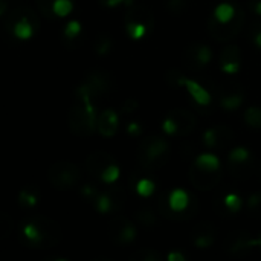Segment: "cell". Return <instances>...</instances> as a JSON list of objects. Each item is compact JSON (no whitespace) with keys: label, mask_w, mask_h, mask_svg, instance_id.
<instances>
[{"label":"cell","mask_w":261,"mask_h":261,"mask_svg":"<svg viewBox=\"0 0 261 261\" xmlns=\"http://www.w3.org/2000/svg\"><path fill=\"white\" fill-rule=\"evenodd\" d=\"M17 239L21 246L28 249H50L61 240L60 225L41 214H31L24 217L17 231Z\"/></svg>","instance_id":"cell-1"},{"label":"cell","mask_w":261,"mask_h":261,"mask_svg":"<svg viewBox=\"0 0 261 261\" xmlns=\"http://www.w3.org/2000/svg\"><path fill=\"white\" fill-rule=\"evenodd\" d=\"M92 99L93 98L90 96L89 90L83 84H80L75 89L72 104L67 113V124H69V130L80 138L90 136L96 130L98 118Z\"/></svg>","instance_id":"cell-2"},{"label":"cell","mask_w":261,"mask_h":261,"mask_svg":"<svg viewBox=\"0 0 261 261\" xmlns=\"http://www.w3.org/2000/svg\"><path fill=\"white\" fill-rule=\"evenodd\" d=\"M245 24V11L239 5L222 3L219 5L208 20L210 35L216 41H231L236 38Z\"/></svg>","instance_id":"cell-3"},{"label":"cell","mask_w":261,"mask_h":261,"mask_svg":"<svg viewBox=\"0 0 261 261\" xmlns=\"http://www.w3.org/2000/svg\"><path fill=\"white\" fill-rule=\"evenodd\" d=\"M158 211L167 220H191L199 213V200L184 188L162 191L158 197Z\"/></svg>","instance_id":"cell-4"},{"label":"cell","mask_w":261,"mask_h":261,"mask_svg":"<svg viewBox=\"0 0 261 261\" xmlns=\"http://www.w3.org/2000/svg\"><path fill=\"white\" fill-rule=\"evenodd\" d=\"M188 177L196 190L206 191L216 188L223 177L220 159L213 153L199 154L188 170Z\"/></svg>","instance_id":"cell-5"},{"label":"cell","mask_w":261,"mask_h":261,"mask_svg":"<svg viewBox=\"0 0 261 261\" xmlns=\"http://www.w3.org/2000/svg\"><path fill=\"white\" fill-rule=\"evenodd\" d=\"M2 20L6 32L15 40L21 41L32 38L40 28V20L37 14L26 5H15L9 8Z\"/></svg>","instance_id":"cell-6"},{"label":"cell","mask_w":261,"mask_h":261,"mask_svg":"<svg viewBox=\"0 0 261 261\" xmlns=\"http://www.w3.org/2000/svg\"><path fill=\"white\" fill-rule=\"evenodd\" d=\"M171 156V147L167 139L159 135L144 138L136 148L138 164L147 171H158L164 168Z\"/></svg>","instance_id":"cell-7"},{"label":"cell","mask_w":261,"mask_h":261,"mask_svg":"<svg viewBox=\"0 0 261 261\" xmlns=\"http://www.w3.org/2000/svg\"><path fill=\"white\" fill-rule=\"evenodd\" d=\"M124 26L133 41H142L154 29V14L142 3H132L124 14Z\"/></svg>","instance_id":"cell-8"},{"label":"cell","mask_w":261,"mask_h":261,"mask_svg":"<svg viewBox=\"0 0 261 261\" xmlns=\"http://www.w3.org/2000/svg\"><path fill=\"white\" fill-rule=\"evenodd\" d=\"M86 171L95 180L102 184H115L121 174L116 159L106 151H93L86 158Z\"/></svg>","instance_id":"cell-9"},{"label":"cell","mask_w":261,"mask_h":261,"mask_svg":"<svg viewBox=\"0 0 261 261\" xmlns=\"http://www.w3.org/2000/svg\"><path fill=\"white\" fill-rule=\"evenodd\" d=\"M81 179L80 168L69 161H58L52 164L47 170L49 184L60 191H69L78 185Z\"/></svg>","instance_id":"cell-10"},{"label":"cell","mask_w":261,"mask_h":261,"mask_svg":"<svg viewBox=\"0 0 261 261\" xmlns=\"http://www.w3.org/2000/svg\"><path fill=\"white\" fill-rule=\"evenodd\" d=\"M257 170L252 153L245 147H236L228 154V173L236 180H248Z\"/></svg>","instance_id":"cell-11"},{"label":"cell","mask_w":261,"mask_h":261,"mask_svg":"<svg viewBox=\"0 0 261 261\" xmlns=\"http://www.w3.org/2000/svg\"><path fill=\"white\" fill-rule=\"evenodd\" d=\"M196 125V116L187 109H173L162 122L164 132L170 136H188Z\"/></svg>","instance_id":"cell-12"},{"label":"cell","mask_w":261,"mask_h":261,"mask_svg":"<svg viewBox=\"0 0 261 261\" xmlns=\"http://www.w3.org/2000/svg\"><path fill=\"white\" fill-rule=\"evenodd\" d=\"M93 206L102 216H116L125 206V193L121 187L110 184V187L101 190Z\"/></svg>","instance_id":"cell-13"},{"label":"cell","mask_w":261,"mask_h":261,"mask_svg":"<svg viewBox=\"0 0 261 261\" xmlns=\"http://www.w3.org/2000/svg\"><path fill=\"white\" fill-rule=\"evenodd\" d=\"M223 249L234 258H245L257 251V239L246 231H236L225 239Z\"/></svg>","instance_id":"cell-14"},{"label":"cell","mask_w":261,"mask_h":261,"mask_svg":"<svg viewBox=\"0 0 261 261\" xmlns=\"http://www.w3.org/2000/svg\"><path fill=\"white\" fill-rule=\"evenodd\" d=\"M219 104L226 110H236L245 101V89L236 80H223L216 87Z\"/></svg>","instance_id":"cell-15"},{"label":"cell","mask_w":261,"mask_h":261,"mask_svg":"<svg viewBox=\"0 0 261 261\" xmlns=\"http://www.w3.org/2000/svg\"><path fill=\"white\" fill-rule=\"evenodd\" d=\"M109 239L115 243V245H119V246H125V245H130L132 242H135L136 239V226L135 223L124 217V216H113L112 220L109 222Z\"/></svg>","instance_id":"cell-16"},{"label":"cell","mask_w":261,"mask_h":261,"mask_svg":"<svg viewBox=\"0 0 261 261\" xmlns=\"http://www.w3.org/2000/svg\"><path fill=\"white\" fill-rule=\"evenodd\" d=\"M182 61H184V69L190 72H200L211 61V49L205 43L196 41L187 47Z\"/></svg>","instance_id":"cell-17"},{"label":"cell","mask_w":261,"mask_h":261,"mask_svg":"<svg viewBox=\"0 0 261 261\" xmlns=\"http://www.w3.org/2000/svg\"><path fill=\"white\" fill-rule=\"evenodd\" d=\"M90 93L92 98H101L104 95H107L112 90V78L109 73L102 72V70H92L89 72L83 83H81Z\"/></svg>","instance_id":"cell-18"},{"label":"cell","mask_w":261,"mask_h":261,"mask_svg":"<svg viewBox=\"0 0 261 261\" xmlns=\"http://www.w3.org/2000/svg\"><path fill=\"white\" fill-rule=\"evenodd\" d=\"M38 11L43 17L57 20L67 17L75 6V0H37Z\"/></svg>","instance_id":"cell-19"},{"label":"cell","mask_w":261,"mask_h":261,"mask_svg":"<svg viewBox=\"0 0 261 261\" xmlns=\"http://www.w3.org/2000/svg\"><path fill=\"white\" fill-rule=\"evenodd\" d=\"M234 141V132L228 125H216L205 132L203 142L211 150L226 148Z\"/></svg>","instance_id":"cell-20"},{"label":"cell","mask_w":261,"mask_h":261,"mask_svg":"<svg viewBox=\"0 0 261 261\" xmlns=\"http://www.w3.org/2000/svg\"><path fill=\"white\" fill-rule=\"evenodd\" d=\"M243 208V200L237 193H223L214 199V210L223 217H232Z\"/></svg>","instance_id":"cell-21"},{"label":"cell","mask_w":261,"mask_h":261,"mask_svg":"<svg viewBox=\"0 0 261 261\" xmlns=\"http://www.w3.org/2000/svg\"><path fill=\"white\" fill-rule=\"evenodd\" d=\"M86 40V35H84V28L83 24L78 21V20H70L64 28H63V32H61V41L63 44L70 49V50H75L78 49Z\"/></svg>","instance_id":"cell-22"},{"label":"cell","mask_w":261,"mask_h":261,"mask_svg":"<svg viewBox=\"0 0 261 261\" xmlns=\"http://www.w3.org/2000/svg\"><path fill=\"white\" fill-rule=\"evenodd\" d=\"M242 64V50L236 44H228L222 49L219 55V66L225 73L239 72Z\"/></svg>","instance_id":"cell-23"},{"label":"cell","mask_w":261,"mask_h":261,"mask_svg":"<svg viewBox=\"0 0 261 261\" xmlns=\"http://www.w3.org/2000/svg\"><path fill=\"white\" fill-rule=\"evenodd\" d=\"M119 127V116L113 109H106L101 112L96 121V130L104 138H112L118 132Z\"/></svg>","instance_id":"cell-24"},{"label":"cell","mask_w":261,"mask_h":261,"mask_svg":"<svg viewBox=\"0 0 261 261\" xmlns=\"http://www.w3.org/2000/svg\"><path fill=\"white\" fill-rule=\"evenodd\" d=\"M216 237V229L211 223H200L193 229L191 240L193 245L199 249H206L214 243Z\"/></svg>","instance_id":"cell-25"},{"label":"cell","mask_w":261,"mask_h":261,"mask_svg":"<svg viewBox=\"0 0 261 261\" xmlns=\"http://www.w3.org/2000/svg\"><path fill=\"white\" fill-rule=\"evenodd\" d=\"M184 86L187 87L188 93L193 96L194 102H197L199 106H210V104H211V101H213V96H211L210 90H208L205 86H202L199 81H194V80H187V78H185V83H184Z\"/></svg>","instance_id":"cell-26"},{"label":"cell","mask_w":261,"mask_h":261,"mask_svg":"<svg viewBox=\"0 0 261 261\" xmlns=\"http://www.w3.org/2000/svg\"><path fill=\"white\" fill-rule=\"evenodd\" d=\"M40 202V191L37 187H24L18 193V205L24 210H32Z\"/></svg>","instance_id":"cell-27"},{"label":"cell","mask_w":261,"mask_h":261,"mask_svg":"<svg viewBox=\"0 0 261 261\" xmlns=\"http://www.w3.org/2000/svg\"><path fill=\"white\" fill-rule=\"evenodd\" d=\"M133 188L142 197H150L156 191V184L150 177H141L139 174H133Z\"/></svg>","instance_id":"cell-28"},{"label":"cell","mask_w":261,"mask_h":261,"mask_svg":"<svg viewBox=\"0 0 261 261\" xmlns=\"http://www.w3.org/2000/svg\"><path fill=\"white\" fill-rule=\"evenodd\" d=\"M112 46H113V40L110 35L107 34H99L96 35L95 41H93V52L98 55V57H106L110 50H112Z\"/></svg>","instance_id":"cell-29"},{"label":"cell","mask_w":261,"mask_h":261,"mask_svg":"<svg viewBox=\"0 0 261 261\" xmlns=\"http://www.w3.org/2000/svg\"><path fill=\"white\" fill-rule=\"evenodd\" d=\"M136 220L141 226L151 229L158 225V216L151 208H141L136 213Z\"/></svg>","instance_id":"cell-30"},{"label":"cell","mask_w":261,"mask_h":261,"mask_svg":"<svg viewBox=\"0 0 261 261\" xmlns=\"http://www.w3.org/2000/svg\"><path fill=\"white\" fill-rule=\"evenodd\" d=\"M243 119H245V122H246L251 128L261 130V107H258V106L248 107V109L245 110Z\"/></svg>","instance_id":"cell-31"},{"label":"cell","mask_w":261,"mask_h":261,"mask_svg":"<svg viewBox=\"0 0 261 261\" xmlns=\"http://www.w3.org/2000/svg\"><path fill=\"white\" fill-rule=\"evenodd\" d=\"M248 214L254 219H261V193H254L248 197L246 202Z\"/></svg>","instance_id":"cell-32"},{"label":"cell","mask_w":261,"mask_h":261,"mask_svg":"<svg viewBox=\"0 0 261 261\" xmlns=\"http://www.w3.org/2000/svg\"><path fill=\"white\" fill-rule=\"evenodd\" d=\"M161 254L154 249H139L130 255V261H161Z\"/></svg>","instance_id":"cell-33"},{"label":"cell","mask_w":261,"mask_h":261,"mask_svg":"<svg viewBox=\"0 0 261 261\" xmlns=\"http://www.w3.org/2000/svg\"><path fill=\"white\" fill-rule=\"evenodd\" d=\"M99 193H101L99 187H98V185H93V184H86V185H83V187L80 188L81 197H83L86 202H89V203H95V200L98 199Z\"/></svg>","instance_id":"cell-34"},{"label":"cell","mask_w":261,"mask_h":261,"mask_svg":"<svg viewBox=\"0 0 261 261\" xmlns=\"http://www.w3.org/2000/svg\"><path fill=\"white\" fill-rule=\"evenodd\" d=\"M165 78H167V83L170 86H173V87L184 86V83H185V76H184V73H182L180 69H170L167 72Z\"/></svg>","instance_id":"cell-35"},{"label":"cell","mask_w":261,"mask_h":261,"mask_svg":"<svg viewBox=\"0 0 261 261\" xmlns=\"http://www.w3.org/2000/svg\"><path fill=\"white\" fill-rule=\"evenodd\" d=\"M167 11L174 15H180L188 8V0H167Z\"/></svg>","instance_id":"cell-36"},{"label":"cell","mask_w":261,"mask_h":261,"mask_svg":"<svg viewBox=\"0 0 261 261\" xmlns=\"http://www.w3.org/2000/svg\"><path fill=\"white\" fill-rule=\"evenodd\" d=\"M11 231H12V219L8 214L0 213V237H8Z\"/></svg>","instance_id":"cell-37"},{"label":"cell","mask_w":261,"mask_h":261,"mask_svg":"<svg viewBox=\"0 0 261 261\" xmlns=\"http://www.w3.org/2000/svg\"><path fill=\"white\" fill-rule=\"evenodd\" d=\"M138 107H139L138 101H135V99H127V101L124 102V106H122V112H124L125 115H130V113H133Z\"/></svg>","instance_id":"cell-38"},{"label":"cell","mask_w":261,"mask_h":261,"mask_svg":"<svg viewBox=\"0 0 261 261\" xmlns=\"http://www.w3.org/2000/svg\"><path fill=\"white\" fill-rule=\"evenodd\" d=\"M101 5H104V6H110V8H113V6H118V5H122V3H125L127 6L128 5H132L135 0H98Z\"/></svg>","instance_id":"cell-39"},{"label":"cell","mask_w":261,"mask_h":261,"mask_svg":"<svg viewBox=\"0 0 261 261\" xmlns=\"http://www.w3.org/2000/svg\"><path fill=\"white\" fill-rule=\"evenodd\" d=\"M127 132H128L130 136H139V135L142 133V127H141V124H138V122L135 121V122H130V124H128Z\"/></svg>","instance_id":"cell-40"},{"label":"cell","mask_w":261,"mask_h":261,"mask_svg":"<svg viewBox=\"0 0 261 261\" xmlns=\"http://www.w3.org/2000/svg\"><path fill=\"white\" fill-rule=\"evenodd\" d=\"M252 41L255 43V46L261 47V23L252 28Z\"/></svg>","instance_id":"cell-41"},{"label":"cell","mask_w":261,"mask_h":261,"mask_svg":"<svg viewBox=\"0 0 261 261\" xmlns=\"http://www.w3.org/2000/svg\"><path fill=\"white\" fill-rule=\"evenodd\" d=\"M167 258H168V261H187L185 254L180 252V251H173V252H170Z\"/></svg>","instance_id":"cell-42"},{"label":"cell","mask_w":261,"mask_h":261,"mask_svg":"<svg viewBox=\"0 0 261 261\" xmlns=\"http://www.w3.org/2000/svg\"><path fill=\"white\" fill-rule=\"evenodd\" d=\"M254 11H255V12H257V14L261 17V0H258V2H255V3H254Z\"/></svg>","instance_id":"cell-43"},{"label":"cell","mask_w":261,"mask_h":261,"mask_svg":"<svg viewBox=\"0 0 261 261\" xmlns=\"http://www.w3.org/2000/svg\"><path fill=\"white\" fill-rule=\"evenodd\" d=\"M257 251H260L261 252V234L257 237Z\"/></svg>","instance_id":"cell-44"}]
</instances>
